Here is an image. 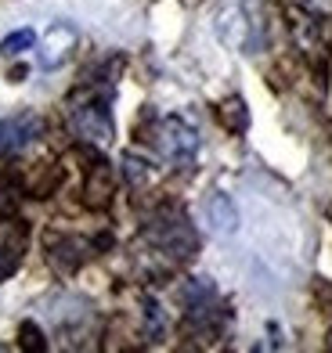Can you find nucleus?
<instances>
[{
  "instance_id": "obj_1",
  "label": "nucleus",
  "mask_w": 332,
  "mask_h": 353,
  "mask_svg": "<svg viewBox=\"0 0 332 353\" xmlns=\"http://www.w3.org/2000/svg\"><path fill=\"white\" fill-rule=\"evenodd\" d=\"M145 238L166 256H173V260H192L195 249H199V234L195 228L188 223L184 213L177 210H159L148 223H145Z\"/></svg>"
},
{
  "instance_id": "obj_2",
  "label": "nucleus",
  "mask_w": 332,
  "mask_h": 353,
  "mask_svg": "<svg viewBox=\"0 0 332 353\" xmlns=\"http://www.w3.org/2000/svg\"><path fill=\"white\" fill-rule=\"evenodd\" d=\"M155 148L173 170H188L199 155V130L181 116H166L155 126Z\"/></svg>"
},
{
  "instance_id": "obj_3",
  "label": "nucleus",
  "mask_w": 332,
  "mask_h": 353,
  "mask_svg": "<svg viewBox=\"0 0 332 353\" xmlns=\"http://www.w3.org/2000/svg\"><path fill=\"white\" fill-rule=\"evenodd\" d=\"M253 0H246V4H231L220 11L217 19V33L220 40H224L228 47H239V51H249L253 43H257V33H260V22L253 19Z\"/></svg>"
},
{
  "instance_id": "obj_4",
  "label": "nucleus",
  "mask_w": 332,
  "mask_h": 353,
  "mask_svg": "<svg viewBox=\"0 0 332 353\" xmlns=\"http://www.w3.org/2000/svg\"><path fill=\"white\" fill-rule=\"evenodd\" d=\"M69 123H72L76 137L87 141V144H108V141H113V134H116L113 116H108V105L98 101V98L76 105L72 116H69Z\"/></svg>"
},
{
  "instance_id": "obj_5",
  "label": "nucleus",
  "mask_w": 332,
  "mask_h": 353,
  "mask_svg": "<svg viewBox=\"0 0 332 353\" xmlns=\"http://www.w3.org/2000/svg\"><path fill=\"white\" fill-rule=\"evenodd\" d=\"M43 130V119L37 112H14V116L0 119V159H11L26 152Z\"/></svg>"
},
{
  "instance_id": "obj_6",
  "label": "nucleus",
  "mask_w": 332,
  "mask_h": 353,
  "mask_svg": "<svg viewBox=\"0 0 332 353\" xmlns=\"http://www.w3.org/2000/svg\"><path fill=\"white\" fill-rule=\"evenodd\" d=\"M72 47H76V29H72L69 22L51 26V29L43 33V40H40V65H43V69L66 65L69 54H72Z\"/></svg>"
},
{
  "instance_id": "obj_7",
  "label": "nucleus",
  "mask_w": 332,
  "mask_h": 353,
  "mask_svg": "<svg viewBox=\"0 0 332 353\" xmlns=\"http://www.w3.org/2000/svg\"><path fill=\"white\" fill-rule=\"evenodd\" d=\"M113 195H116L113 170H108L105 163H94L87 170V181H84V202L90 205V210H105V205L113 202Z\"/></svg>"
},
{
  "instance_id": "obj_8",
  "label": "nucleus",
  "mask_w": 332,
  "mask_h": 353,
  "mask_svg": "<svg viewBox=\"0 0 332 353\" xmlns=\"http://www.w3.org/2000/svg\"><path fill=\"white\" fill-rule=\"evenodd\" d=\"M202 213H206V223L213 228V234H235V228H239V210H235V202L224 191H213L206 205H202Z\"/></svg>"
},
{
  "instance_id": "obj_9",
  "label": "nucleus",
  "mask_w": 332,
  "mask_h": 353,
  "mask_svg": "<svg viewBox=\"0 0 332 353\" xmlns=\"http://www.w3.org/2000/svg\"><path fill=\"white\" fill-rule=\"evenodd\" d=\"M51 263L58 270H76L87 256H90V245L84 242V238H69V234H61V238H51Z\"/></svg>"
},
{
  "instance_id": "obj_10",
  "label": "nucleus",
  "mask_w": 332,
  "mask_h": 353,
  "mask_svg": "<svg viewBox=\"0 0 332 353\" xmlns=\"http://www.w3.org/2000/svg\"><path fill=\"white\" fill-rule=\"evenodd\" d=\"M19 210H22V188L4 176V181H0V220L19 216Z\"/></svg>"
},
{
  "instance_id": "obj_11",
  "label": "nucleus",
  "mask_w": 332,
  "mask_h": 353,
  "mask_svg": "<svg viewBox=\"0 0 332 353\" xmlns=\"http://www.w3.org/2000/svg\"><path fill=\"white\" fill-rule=\"evenodd\" d=\"M220 119H224L235 134H242L246 130V123H249V116H246V105H242V98H228L224 105H220Z\"/></svg>"
},
{
  "instance_id": "obj_12",
  "label": "nucleus",
  "mask_w": 332,
  "mask_h": 353,
  "mask_svg": "<svg viewBox=\"0 0 332 353\" xmlns=\"http://www.w3.org/2000/svg\"><path fill=\"white\" fill-rule=\"evenodd\" d=\"M37 43V37H33V29H19V33H11V37H4L0 40V54H8V58H14V54H22V51H29V47Z\"/></svg>"
},
{
  "instance_id": "obj_13",
  "label": "nucleus",
  "mask_w": 332,
  "mask_h": 353,
  "mask_svg": "<svg viewBox=\"0 0 332 353\" xmlns=\"http://www.w3.org/2000/svg\"><path fill=\"white\" fill-rule=\"evenodd\" d=\"M22 263V245L14 242V245H0V281H8L14 270H19Z\"/></svg>"
},
{
  "instance_id": "obj_14",
  "label": "nucleus",
  "mask_w": 332,
  "mask_h": 353,
  "mask_svg": "<svg viewBox=\"0 0 332 353\" xmlns=\"http://www.w3.org/2000/svg\"><path fill=\"white\" fill-rule=\"evenodd\" d=\"M123 176H126V184H145L148 181V163L137 155H123Z\"/></svg>"
},
{
  "instance_id": "obj_15",
  "label": "nucleus",
  "mask_w": 332,
  "mask_h": 353,
  "mask_svg": "<svg viewBox=\"0 0 332 353\" xmlns=\"http://www.w3.org/2000/svg\"><path fill=\"white\" fill-rule=\"evenodd\" d=\"M19 339H22L26 350H43V346H47V343H43V332L33 325V321H26V325L19 328Z\"/></svg>"
},
{
  "instance_id": "obj_16",
  "label": "nucleus",
  "mask_w": 332,
  "mask_h": 353,
  "mask_svg": "<svg viewBox=\"0 0 332 353\" xmlns=\"http://www.w3.org/2000/svg\"><path fill=\"white\" fill-rule=\"evenodd\" d=\"M145 321H148V335L159 339V335H163V310H159V303H155V299H145Z\"/></svg>"
}]
</instances>
